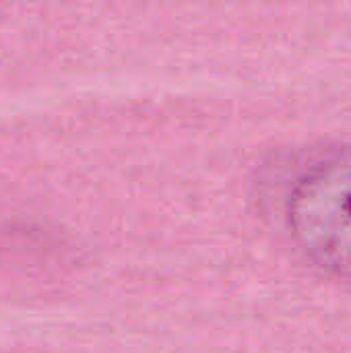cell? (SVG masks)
<instances>
[{"instance_id":"6da1fadb","label":"cell","mask_w":351,"mask_h":353,"mask_svg":"<svg viewBox=\"0 0 351 353\" xmlns=\"http://www.w3.org/2000/svg\"><path fill=\"white\" fill-rule=\"evenodd\" d=\"M288 225L308 261L351 281V147L302 172L288 199Z\"/></svg>"}]
</instances>
